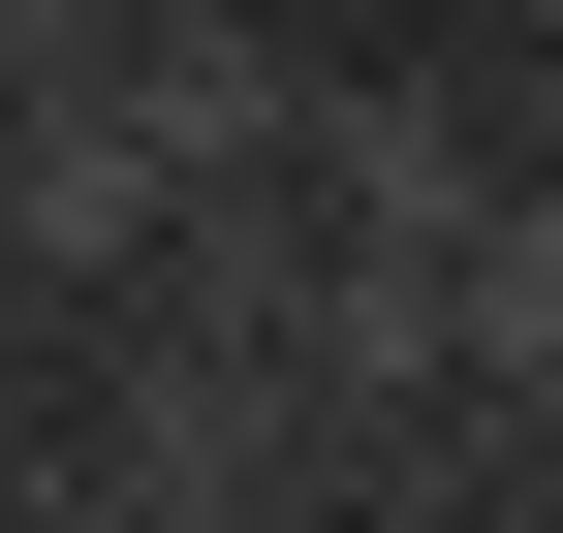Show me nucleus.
Returning a JSON list of instances; mask_svg holds the SVG:
<instances>
[{
  "instance_id": "nucleus-7",
  "label": "nucleus",
  "mask_w": 563,
  "mask_h": 533,
  "mask_svg": "<svg viewBox=\"0 0 563 533\" xmlns=\"http://www.w3.org/2000/svg\"><path fill=\"white\" fill-rule=\"evenodd\" d=\"M95 32L125 0H0V95H95Z\"/></svg>"
},
{
  "instance_id": "nucleus-2",
  "label": "nucleus",
  "mask_w": 563,
  "mask_h": 533,
  "mask_svg": "<svg viewBox=\"0 0 563 533\" xmlns=\"http://www.w3.org/2000/svg\"><path fill=\"white\" fill-rule=\"evenodd\" d=\"M95 314L282 346V314H313V188H282V157H157V220H125V283H95Z\"/></svg>"
},
{
  "instance_id": "nucleus-5",
  "label": "nucleus",
  "mask_w": 563,
  "mask_h": 533,
  "mask_svg": "<svg viewBox=\"0 0 563 533\" xmlns=\"http://www.w3.org/2000/svg\"><path fill=\"white\" fill-rule=\"evenodd\" d=\"M282 188H313V220H376V251H439V220H470L501 157H470L439 95H282Z\"/></svg>"
},
{
  "instance_id": "nucleus-3",
  "label": "nucleus",
  "mask_w": 563,
  "mask_h": 533,
  "mask_svg": "<svg viewBox=\"0 0 563 533\" xmlns=\"http://www.w3.org/2000/svg\"><path fill=\"white\" fill-rule=\"evenodd\" d=\"M125 220H157V126H125V95H0V283L95 314V283H125Z\"/></svg>"
},
{
  "instance_id": "nucleus-1",
  "label": "nucleus",
  "mask_w": 563,
  "mask_h": 533,
  "mask_svg": "<svg viewBox=\"0 0 563 533\" xmlns=\"http://www.w3.org/2000/svg\"><path fill=\"white\" fill-rule=\"evenodd\" d=\"M63 471H95V502H282V471H313V377H282V346H188V314H125V377H95V439H63Z\"/></svg>"
},
{
  "instance_id": "nucleus-4",
  "label": "nucleus",
  "mask_w": 563,
  "mask_h": 533,
  "mask_svg": "<svg viewBox=\"0 0 563 533\" xmlns=\"http://www.w3.org/2000/svg\"><path fill=\"white\" fill-rule=\"evenodd\" d=\"M95 95L157 126V157H282V95H313V63H282V32H220V0H125V32H95Z\"/></svg>"
},
{
  "instance_id": "nucleus-6",
  "label": "nucleus",
  "mask_w": 563,
  "mask_h": 533,
  "mask_svg": "<svg viewBox=\"0 0 563 533\" xmlns=\"http://www.w3.org/2000/svg\"><path fill=\"white\" fill-rule=\"evenodd\" d=\"M439 346H470V409H563V188H470L439 220Z\"/></svg>"
}]
</instances>
